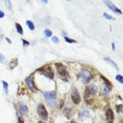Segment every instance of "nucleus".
I'll return each mask as SVG.
<instances>
[{"mask_svg":"<svg viewBox=\"0 0 123 123\" xmlns=\"http://www.w3.org/2000/svg\"><path fill=\"white\" fill-rule=\"evenodd\" d=\"M44 98L51 107H55L57 105V93L56 91H46L44 93Z\"/></svg>","mask_w":123,"mask_h":123,"instance_id":"f257e3e1","label":"nucleus"},{"mask_svg":"<svg viewBox=\"0 0 123 123\" xmlns=\"http://www.w3.org/2000/svg\"><path fill=\"white\" fill-rule=\"evenodd\" d=\"M37 71H38V73H40V74H42V75H44L45 77L50 78V79H54V71H53L52 67H51L50 65L42 66V67L38 68Z\"/></svg>","mask_w":123,"mask_h":123,"instance_id":"f03ea898","label":"nucleus"},{"mask_svg":"<svg viewBox=\"0 0 123 123\" xmlns=\"http://www.w3.org/2000/svg\"><path fill=\"white\" fill-rule=\"evenodd\" d=\"M98 91L97 87L95 85H89L86 86L85 88V93H84V99L87 100V99H93V96L96 95Z\"/></svg>","mask_w":123,"mask_h":123,"instance_id":"7ed1b4c3","label":"nucleus"},{"mask_svg":"<svg viewBox=\"0 0 123 123\" xmlns=\"http://www.w3.org/2000/svg\"><path fill=\"white\" fill-rule=\"evenodd\" d=\"M37 113H38L39 117L41 118L42 120H48V111H46L45 106H44L42 103L38 104V106H37Z\"/></svg>","mask_w":123,"mask_h":123,"instance_id":"20e7f679","label":"nucleus"},{"mask_svg":"<svg viewBox=\"0 0 123 123\" xmlns=\"http://www.w3.org/2000/svg\"><path fill=\"white\" fill-rule=\"evenodd\" d=\"M55 66H56V70H57L58 74H59L61 77L68 78V73H67V71H66V67L63 64L60 63V62H57V63H55Z\"/></svg>","mask_w":123,"mask_h":123,"instance_id":"39448f33","label":"nucleus"},{"mask_svg":"<svg viewBox=\"0 0 123 123\" xmlns=\"http://www.w3.org/2000/svg\"><path fill=\"white\" fill-rule=\"evenodd\" d=\"M71 101L74 102V104H79L80 102H81V97H80V94L79 91H77V88L74 86L73 89H71Z\"/></svg>","mask_w":123,"mask_h":123,"instance_id":"423d86ee","label":"nucleus"},{"mask_svg":"<svg viewBox=\"0 0 123 123\" xmlns=\"http://www.w3.org/2000/svg\"><path fill=\"white\" fill-rule=\"evenodd\" d=\"M80 77L83 80L84 83H88L91 81V79L93 78V75H91V73L88 70H82L81 73H80Z\"/></svg>","mask_w":123,"mask_h":123,"instance_id":"0eeeda50","label":"nucleus"},{"mask_svg":"<svg viewBox=\"0 0 123 123\" xmlns=\"http://www.w3.org/2000/svg\"><path fill=\"white\" fill-rule=\"evenodd\" d=\"M17 108H18V111H19L22 116H26L28 114V106H26V104L24 103V102L20 101L19 103L17 104Z\"/></svg>","mask_w":123,"mask_h":123,"instance_id":"6e6552de","label":"nucleus"},{"mask_svg":"<svg viewBox=\"0 0 123 123\" xmlns=\"http://www.w3.org/2000/svg\"><path fill=\"white\" fill-rule=\"evenodd\" d=\"M105 116H106V121L107 123H113L114 119H115V115H114V111H111V108L107 107L106 111H105Z\"/></svg>","mask_w":123,"mask_h":123,"instance_id":"1a4fd4ad","label":"nucleus"},{"mask_svg":"<svg viewBox=\"0 0 123 123\" xmlns=\"http://www.w3.org/2000/svg\"><path fill=\"white\" fill-rule=\"evenodd\" d=\"M25 84H26V86L28 87L30 91H37V87H36V85H35L34 81H33L32 77H28V78H26V79H25Z\"/></svg>","mask_w":123,"mask_h":123,"instance_id":"9d476101","label":"nucleus"},{"mask_svg":"<svg viewBox=\"0 0 123 123\" xmlns=\"http://www.w3.org/2000/svg\"><path fill=\"white\" fill-rule=\"evenodd\" d=\"M104 3H105L106 5L108 6V8H111V11H113V12H115V13H118V14H121V11H120V10H118V8H116V6L114 5L113 3H111V2H109V1H105V2H104Z\"/></svg>","mask_w":123,"mask_h":123,"instance_id":"9b49d317","label":"nucleus"},{"mask_svg":"<svg viewBox=\"0 0 123 123\" xmlns=\"http://www.w3.org/2000/svg\"><path fill=\"white\" fill-rule=\"evenodd\" d=\"M100 78H101V79L104 81V84H105V86H107V87L111 89V81H109V80H107L106 78L104 77V76H102V75L100 76Z\"/></svg>","mask_w":123,"mask_h":123,"instance_id":"f8f14e48","label":"nucleus"},{"mask_svg":"<svg viewBox=\"0 0 123 123\" xmlns=\"http://www.w3.org/2000/svg\"><path fill=\"white\" fill-rule=\"evenodd\" d=\"M71 113H73L71 108H65L64 109V116H65L66 119H70V118L71 117Z\"/></svg>","mask_w":123,"mask_h":123,"instance_id":"ddd939ff","label":"nucleus"},{"mask_svg":"<svg viewBox=\"0 0 123 123\" xmlns=\"http://www.w3.org/2000/svg\"><path fill=\"white\" fill-rule=\"evenodd\" d=\"M104 60H105V61H106V62H108V63H109V64H111V65H113V66H114V67H115V68H116V70H118V66H117V64H116V63H115V62H114V61H113V60H111V59H109V58H104Z\"/></svg>","mask_w":123,"mask_h":123,"instance_id":"4468645a","label":"nucleus"},{"mask_svg":"<svg viewBox=\"0 0 123 123\" xmlns=\"http://www.w3.org/2000/svg\"><path fill=\"white\" fill-rule=\"evenodd\" d=\"M16 30H17L18 34H20V35L23 34V28H21V25H20L19 23H16Z\"/></svg>","mask_w":123,"mask_h":123,"instance_id":"2eb2a0df","label":"nucleus"},{"mask_svg":"<svg viewBox=\"0 0 123 123\" xmlns=\"http://www.w3.org/2000/svg\"><path fill=\"white\" fill-rule=\"evenodd\" d=\"M26 24H28V28H30V30H32V31L35 30V25H34V23H33L32 21L28 20V21H26Z\"/></svg>","mask_w":123,"mask_h":123,"instance_id":"dca6fc26","label":"nucleus"},{"mask_svg":"<svg viewBox=\"0 0 123 123\" xmlns=\"http://www.w3.org/2000/svg\"><path fill=\"white\" fill-rule=\"evenodd\" d=\"M109 91H111V89L107 87V86H104V87L102 88V91H103V95H104V96L108 95V94H109Z\"/></svg>","mask_w":123,"mask_h":123,"instance_id":"f3484780","label":"nucleus"},{"mask_svg":"<svg viewBox=\"0 0 123 123\" xmlns=\"http://www.w3.org/2000/svg\"><path fill=\"white\" fill-rule=\"evenodd\" d=\"M2 84H3V87H4V91H5V94L8 93V84L6 83L5 81H2Z\"/></svg>","mask_w":123,"mask_h":123,"instance_id":"a211bd4d","label":"nucleus"},{"mask_svg":"<svg viewBox=\"0 0 123 123\" xmlns=\"http://www.w3.org/2000/svg\"><path fill=\"white\" fill-rule=\"evenodd\" d=\"M44 35L46 36V37H52V31H50V30H45L44 31Z\"/></svg>","mask_w":123,"mask_h":123,"instance_id":"6ab92c4d","label":"nucleus"},{"mask_svg":"<svg viewBox=\"0 0 123 123\" xmlns=\"http://www.w3.org/2000/svg\"><path fill=\"white\" fill-rule=\"evenodd\" d=\"M64 39H65V41L66 42H68V43H76V40H74V39H71V38H67V37H64Z\"/></svg>","mask_w":123,"mask_h":123,"instance_id":"aec40b11","label":"nucleus"},{"mask_svg":"<svg viewBox=\"0 0 123 123\" xmlns=\"http://www.w3.org/2000/svg\"><path fill=\"white\" fill-rule=\"evenodd\" d=\"M89 116V113H88V111H83L81 113V117H84V118H86V117H88Z\"/></svg>","mask_w":123,"mask_h":123,"instance_id":"412c9836","label":"nucleus"},{"mask_svg":"<svg viewBox=\"0 0 123 123\" xmlns=\"http://www.w3.org/2000/svg\"><path fill=\"white\" fill-rule=\"evenodd\" d=\"M4 3H5V5H8V10L12 11V3H11V1H4Z\"/></svg>","mask_w":123,"mask_h":123,"instance_id":"4be33fe9","label":"nucleus"},{"mask_svg":"<svg viewBox=\"0 0 123 123\" xmlns=\"http://www.w3.org/2000/svg\"><path fill=\"white\" fill-rule=\"evenodd\" d=\"M116 111H117V113H121V111H122V105H121V104L116 105Z\"/></svg>","mask_w":123,"mask_h":123,"instance_id":"5701e85b","label":"nucleus"},{"mask_svg":"<svg viewBox=\"0 0 123 123\" xmlns=\"http://www.w3.org/2000/svg\"><path fill=\"white\" fill-rule=\"evenodd\" d=\"M103 16L106 18V19H109V20H114V17H111V15H108V14H106V13H104L103 14Z\"/></svg>","mask_w":123,"mask_h":123,"instance_id":"b1692460","label":"nucleus"},{"mask_svg":"<svg viewBox=\"0 0 123 123\" xmlns=\"http://www.w3.org/2000/svg\"><path fill=\"white\" fill-rule=\"evenodd\" d=\"M116 80H117V81H119L120 83H123V79H122V77L121 76H116Z\"/></svg>","mask_w":123,"mask_h":123,"instance_id":"393cba45","label":"nucleus"},{"mask_svg":"<svg viewBox=\"0 0 123 123\" xmlns=\"http://www.w3.org/2000/svg\"><path fill=\"white\" fill-rule=\"evenodd\" d=\"M52 39H53V41L55 42V43H58V42H59V39H58L57 37H53Z\"/></svg>","mask_w":123,"mask_h":123,"instance_id":"a878e982","label":"nucleus"},{"mask_svg":"<svg viewBox=\"0 0 123 123\" xmlns=\"http://www.w3.org/2000/svg\"><path fill=\"white\" fill-rule=\"evenodd\" d=\"M0 62H2V63L4 62V56L1 55V54H0Z\"/></svg>","mask_w":123,"mask_h":123,"instance_id":"bb28decb","label":"nucleus"},{"mask_svg":"<svg viewBox=\"0 0 123 123\" xmlns=\"http://www.w3.org/2000/svg\"><path fill=\"white\" fill-rule=\"evenodd\" d=\"M22 44H23L24 46H28V42L26 41V40H22Z\"/></svg>","mask_w":123,"mask_h":123,"instance_id":"cd10ccee","label":"nucleus"},{"mask_svg":"<svg viewBox=\"0 0 123 123\" xmlns=\"http://www.w3.org/2000/svg\"><path fill=\"white\" fill-rule=\"evenodd\" d=\"M63 104H64V101L61 100V102H60V104H59V108H63Z\"/></svg>","mask_w":123,"mask_h":123,"instance_id":"c85d7f7f","label":"nucleus"},{"mask_svg":"<svg viewBox=\"0 0 123 123\" xmlns=\"http://www.w3.org/2000/svg\"><path fill=\"white\" fill-rule=\"evenodd\" d=\"M18 121H19V123H23V119H22V117H18Z\"/></svg>","mask_w":123,"mask_h":123,"instance_id":"c756f323","label":"nucleus"},{"mask_svg":"<svg viewBox=\"0 0 123 123\" xmlns=\"http://www.w3.org/2000/svg\"><path fill=\"white\" fill-rule=\"evenodd\" d=\"M3 16H4V13L0 11V18H3Z\"/></svg>","mask_w":123,"mask_h":123,"instance_id":"7c9ffc66","label":"nucleus"},{"mask_svg":"<svg viewBox=\"0 0 123 123\" xmlns=\"http://www.w3.org/2000/svg\"><path fill=\"white\" fill-rule=\"evenodd\" d=\"M111 48H113V50L115 51V43H113V44H111Z\"/></svg>","mask_w":123,"mask_h":123,"instance_id":"2f4dec72","label":"nucleus"},{"mask_svg":"<svg viewBox=\"0 0 123 123\" xmlns=\"http://www.w3.org/2000/svg\"><path fill=\"white\" fill-rule=\"evenodd\" d=\"M71 123H76V122L74 121V120H71Z\"/></svg>","mask_w":123,"mask_h":123,"instance_id":"473e14b6","label":"nucleus"},{"mask_svg":"<svg viewBox=\"0 0 123 123\" xmlns=\"http://www.w3.org/2000/svg\"><path fill=\"white\" fill-rule=\"evenodd\" d=\"M38 123H45V122H43V121H39Z\"/></svg>","mask_w":123,"mask_h":123,"instance_id":"72a5a7b5","label":"nucleus"}]
</instances>
